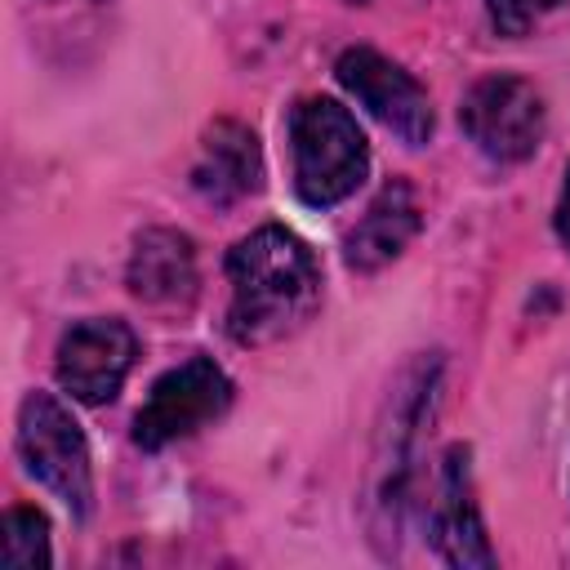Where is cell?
<instances>
[{
  "mask_svg": "<svg viewBox=\"0 0 570 570\" xmlns=\"http://www.w3.org/2000/svg\"><path fill=\"white\" fill-rule=\"evenodd\" d=\"M334 76L374 120H383L410 147L432 138V102H428L423 85L410 71H401L392 58H383L374 49H347L338 58Z\"/></svg>",
  "mask_w": 570,
  "mask_h": 570,
  "instance_id": "obj_6",
  "label": "cell"
},
{
  "mask_svg": "<svg viewBox=\"0 0 570 570\" xmlns=\"http://www.w3.org/2000/svg\"><path fill=\"white\" fill-rule=\"evenodd\" d=\"M0 566L4 570H45L49 566V525L36 508H9L0 534Z\"/></svg>",
  "mask_w": 570,
  "mask_h": 570,
  "instance_id": "obj_12",
  "label": "cell"
},
{
  "mask_svg": "<svg viewBox=\"0 0 570 570\" xmlns=\"http://www.w3.org/2000/svg\"><path fill=\"white\" fill-rule=\"evenodd\" d=\"M18 450L27 472L49 485L76 517L89 512L94 499V468H89V445L80 423L71 419V410L49 396V392H31L18 410Z\"/></svg>",
  "mask_w": 570,
  "mask_h": 570,
  "instance_id": "obj_3",
  "label": "cell"
},
{
  "mask_svg": "<svg viewBox=\"0 0 570 570\" xmlns=\"http://www.w3.org/2000/svg\"><path fill=\"white\" fill-rule=\"evenodd\" d=\"M561 0H485L490 9V22L503 31V36H525L539 18H548Z\"/></svg>",
  "mask_w": 570,
  "mask_h": 570,
  "instance_id": "obj_13",
  "label": "cell"
},
{
  "mask_svg": "<svg viewBox=\"0 0 570 570\" xmlns=\"http://www.w3.org/2000/svg\"><path fill=\"white\" fill-rule=\"evenodd\" d=\"M191 187L209 205H232V200L249 196L258 187V142H254V134L236 120H218L200 142V156L191 165Z\"/></svg>",
  "mask_w": 570,
  "mask_h": 570,
  "instance_id": "obj_8",
  "label": "cell"
},
{
  "mask_svg": "<svg viewBox=\"0 0 570 570\" xmlns=\"http://www.w3.org/2000/svg\"><path fill=\"white\" fill-rule=\"evenodd\" d=\"M557 236L570 249V169H566V187H561V200H557Z\"/></svg>",
  "mask_w": 570,
  "mask_h": 570,
  "instance_id": "obj_14",
  "label": "cell"
},
{
  "mask_svg": "<svg viewBox=\"0 0 570 570\" xmlns=\"http://www.w3.org/2000/svg\"><path fill=\"white\" fill-rule=\"evenodd\" d=\"M463 129L490 160H525L543 138V102L517 76H485L463 98Z\"/></svg>",
  "mask_w": 570,
  "mask_h": 570,
  "instance_id": "obj_5",
  "label": "cell"
},
{
  "mask_svg": "<svg viewBox=\"0 0 570 570\" xmlns=\"http://www.w3.org/2000/svg\"><path fill=\"white\" fill-rule=\"evenodd\" d=\"M236 343H272L298 330L321 298V267L312 249L285 227H258L227 254Z\"/></svg>",
  "mask_w": 570,
  "mask_h": 570,
  "instance_id": "obj_1",
  "label": "cell"
},
{
  "mask_svg": "<svg viewBox=\"0 0 570 570\" xmlns=\"http://www.w3.org/2000/svg\"><path fill=\"white\" fill-rule=\"evenodd\" d=\"M129 289L147 303H187L196 294V249L183 232L151 227L134 240Z\"/></svg>",
  "mask_w": 570,
  "mask_h": 570,
  "instance_id": "obj_9",
  "label": "cell"
},
{
  "mask_svg": "<svg viewBox=\"0 0 570 570\" xmlns=\"http://www.w3.org/2000/svg\"><path fill=\"white\" fill-rule=\"evenodd\" d=\"M414 232H419V200L405 183H392V187H383V196L365 209V218L347 236V263L356 272H374L387 258H396Z\"/></svg>",
  "mask_w": 570,
  "mask_h": 570,
  "instance_id": "obj_10",
  "label": "cell"
},
{
  "mask_svg": "<svg viewBox=\"0 0 570 570\" xmlns=\"http://www.w3.org/2000/svg\"><path fill=\"white\" fill-rule=\"evenodd\" d=\"M227 401H232L227 374L209 356H191L151 383V396L142 401V410L134 419V441L142 450L183 441L196 428H205L209 419H218L227 410Z\"/></svg>",
  "mask_w": 570,
  "mask_h": 570,
  "instance_id": "obj_4",
  "label": "cell"
},
{
  "mask_svg": "<svg viewBox=\"0 0 570 570\" xmlns=\"http://www.w3.org/2000/svg\"><path fill=\"white\" fill-rule=\"evenodd\" d=\"M134 356H138V338L125 321H107V316L80 321L58 343V383L76 401L102 405L120 392L125 374L134 370Z\"/></svg>",
  "mask_w": 570,
  "mask_h": 570,
  "instance_id": "obj_7",
  "label": "cell"
},
{
  "mask_svg": "<svg viewBox=\"0 0 570 570\" xmlns=\"http://www.w3.org/2000/svg\"><path fill=\"white\" fill-rule=\"evenodd\" d=\"M294 142V187L307 205H338L356 191L370 165L365 134L347 107L334 98H303L289 116Z\"/></svg>",
  "mask_w": 570,
  "mask_h": 570,
  "instance_id": "obj_2",
  "label": "cell"
},
{
  "mask_svg": "<svg viewBox=\"0 0 570 570\" xmlns=\"http://www.w3.org/2000/svg\"><path fill=\"white\" fill-rule=\"evenodd\" d=\"M468 454L463 450H450V463H445V481H441V499H436V543L441 552L454 561V566H490L494 552L485 543V530H481V517L472 508V494H468Z\"/></svg>",
  "mask_w": 570,
  "mask_h": 570,
  "instance_id": "obj_11",
  "label": "cell"
}]
</instances>
